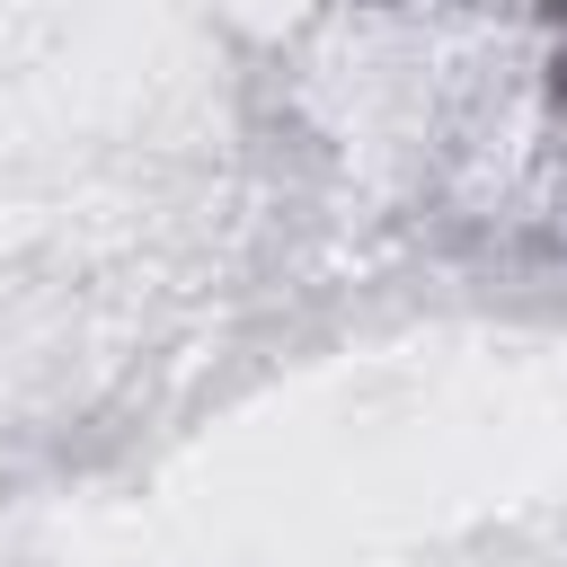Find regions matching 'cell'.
Wrapping results in <instances>:
<instances>
[{
    "label": "cell",
    "mask_w": 567,
    "mask_h": 567,
    "mask_svg": "<svg viewBox=\"0 0 567 567\" xmlns=\"http://www.w3.org/2000/svg\"><path fill=\"white\" fill-rule=\"evenodd\" d=\"M540 18H549V89L567 106V0H540Z\"/></svg>",
    "instance_id": "obj_1"
}]
</instances>
